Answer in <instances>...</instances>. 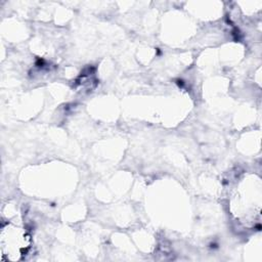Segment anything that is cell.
Wrapping results in <instances>:
<instances>
[{
  "label": "cell",
  "mask_w": 262,
  "mask_h": 262,
  "mask_svg": "<svg viewBox=\"0 0 262 262\" xmlns=\"http://www.w3.org/2000/svg\"><path fill=\"white\" fill-rule=\"evenodd\" d=\"M31 247V236L20 227L6 224L1 229L0 248L2 261L21 260Z\"/></svg>",
  "instance_id": "1"
}]
</instances>
